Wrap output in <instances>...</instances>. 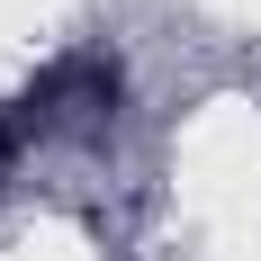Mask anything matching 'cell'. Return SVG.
Instances as JSON below:
<instances>
[{"instance_id": "1", "label": "cell", "mask_w": 261, "mask_h": 261, "mask_svg": "<svg viewBox=\"0 0 261 261\" xmlns=\"http://www.w3.org/2000/svg\"><path fill=\"white\" fill-rule=\"evenodd\" d=\"M36 126H63V135H99L117 117V63L108 54H72V63H54L36 81Z\"/></svg>"}, {"instance_id": "2", "label": "cell", "mask_w": 261, "mask_h": 261, "mask_svg": "<svg viewBox=\"0 0 261 261\" xmlns=\"http://www.w3.org/2000/svg\"><path fill=\"white\" fill-rule=\"evenodd\" d=\"M0 162H9V126H0Z\"/></svg>"}]
</instances>
